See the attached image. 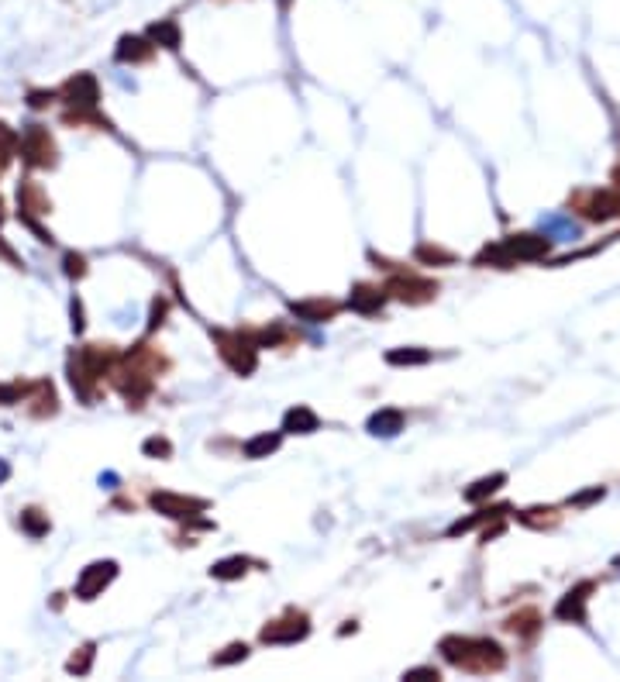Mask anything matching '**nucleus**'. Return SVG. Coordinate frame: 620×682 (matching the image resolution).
<instances>
[{"instance_id": "1", "label": "nucleus", "mask_w": 620, "mask_h": 682, "mask_svg": "<svg viewBox=\"0 0 620 682\" xmlns=\"http://www.w3.org/2000/svg\"><path fill=\"white\" fill-rule=\"evenodd\" d=\"M441 655L459 665L465 672H500L507 665V651L496 645L493 638H445L441 641Z\"/></svg>"}, {"instance_id": "2", "label": "nucleus", "mask_w": 620, "mask_h": 682, "mask_svg": "<svg viewBox=\"0 0 620 682\" xmlns=\"http://www.w3.org/2000/svg\"><path fill=\"white\" fill-rule=\"evenodd\" d=\"M552 252V242L548 235H510L507 242L500 245H486L479 255H476V266H496V269H510L517 262H538Z\"/></svg>"}, {"instance_id": "3", "label": "nucleus", "mask_w": 620, "mask_h": 682, "mask_svg": "<svg viewBox=\"0 0 620 682\" xmlns=\"http://www.w3.org/2000/svg\"><path fill=\"white\" fill-rule=\"evenodd\" d=\"M217 341H221V355H224V362L238 372V376H248V372L255 369V348H259V345L248 338V335H242V331L224 335V331H221Z\"/></svg>"}, {"instance_id": "4", "label": "nucleus", "mask_w": 620, "mask_h": 682, "mask_svg": "<svg viewBox=\"0 0 620 682\" xmlns=\"http://www.w3.org/2000/svg\"><path fill=\"white\" fill-rule=\"evenodd\" d=\"M576 207H579L583 217H589V221H610V217H620V186L579 193V197H576Z\"/></svg>"}, {"instance_id": "5", "label": "nucleus", "mask_w": 620, "mask_h": 682, "mask_svg": "<svg viewBox=\"0 0 620 682\" xmlns=\"http://www.w3.org/2000/svg\"><path fill=\"white\" fill-rule=\"evenodd\" d=\"M310 634V620L307 614H297L290 610L286 617L273 620L269 627H262V641L266 645H293V641H304Z\"/></svg>"}, {"instance_id": "6", "label": "nucleus", "mask_w": 620, "mask_h": 682, "mask_svg": "<svg viewBox=\"0 0 620 682\" xmlns=\"http://www.w3.org/2000/svg\"><path fill=\"white\" fill-rule=\"evenodd\" d=\"M114 576H118V562H93L76 579V596L80 600H97L104 589L114 583Z\"/></svg>"}, {"instance_id": "7", "label": "nucleus", "mask_w": 620, "mask_h": 682, "mask_svg": "<svg viewBox=\"0 0 620 682\" xmlns=\"http://www.w3.org/2000/svg\"><path fill=\"white\" fill-rule=\"evenodd\" d=\"M434 293H438V283L414 276V273L410 276H393L390 286H386V297H397V300H407V304H424Z\"/></svg>"}, {"instance_id": "8", "label": "nucleus", "mask_w": 620, "mask_h": 682, "mask_svg": "<svg viewBox=\"0 0 620 682\" xmlns=\"http://www.w3.org/2000/svg\"><path fill=\"white\" fill-rule=\"evenodd\" d=\"M21 155H25L28 166H52L56 145H52V138H49V131L42 124H31L21 135Z\"/></svg>"}, {"instance_id": "9", "label": "nucleus", "mask_w": 620, "mask_h": 682, "mask_svg": "<svg viewBox=\"0 0 620 682\" xmlns=\"http://www.w3.org/2000/svg\"><path fill=\"white\" fill-rule=\"evenodd\" d=\"M596 589V583H579V586H572L562 600H558L555 607V617L565 620V624H586V607H589V593Z\"/></svg>"}, {"instance_id": "10", "label": "nucleus", "mask_w": 620, "mask_h": 682, "mask_svg": "<svg viewBox=\"0 0 620 682\" xmlns=\"http://www.w3.org/2000/svg\"><path fill=\"white\" fill-rule=\"evenodd\" d=\"M62 97H66L69 107H76V118H83L87 111L97 107V97H100V93H97V80H93L90 73H80V76H73V80L66 83Z\"/></svg>"}, {"instance_id": "11", "label": "nucleus", "mask_w": 620, "mask_h": 682, "mask_svg": "<svg viewBox=\"0 0 620 682\" xmlns=\"http://www.w3.org/2000/svg\"><path fill=\"white\" fill-rule=\"evenodd\" d=\"M152 507L159 514H166V517H197L200 510H207V503L204 500H186V496H173V493H155L152 496Z\"/></svg>"}, {"instance_id": "12", "label": "nucleus", "mask_w": 620, "mask_h": 682, "mask_svg": "<svg viewBox=\"0 0 620 682\" xmlns=\"http://www.w3.org/2000/svg\"><path fill=\"white\" fill-rule=\"evenodd\" d=\"M386 304V290H376V286H366V283H359L355 290H352V297H348V307L355 310V314H379Z\"/></svg>"}, {"instance_id": "13", "label": "nucleus", "mask_w": 620, "mask_h": 682, "mask_svg": "<svg viewBox=\"0 0 620 682\" xmlns=\"http://www.w3.org/2000/svg\"><path fill=\"white\" fill-rule=\"evenodd\" d=\"M510 514V507L507 503H496V507H486V510H479L476 517H465V521H455V524L448 527V538H459L465 531H472V527L486 524V521H503Z\"/></svg>"}, {"instance_id": "14", "label": "nucleus", "mask_w": 620, "mask_h": 682, "mask_svg": "<svg viewBox=\"0 0 620 682\" xmlns=\"http://www.w3.org/2000/svg\"><path fill=\"white\" fill-rule=\"evenodd\" d=\"M155 45L149 38H138V35H124L121 45H118V62H145L152 59Z\"/></svg>"}, {"instance_id": "15", "label": "nucleus", "mask_w": 620, "mask_h": 682, "mask_svg": "<svg viewBox=\"0 0 620 682\" xmlns=\"http://www.w3.org/2000/svg\"><path fill=\"white\" fill-rule=\"evenodd\" d=\"M283 431H290V434L317 431V414H314L310 407H293V410H286V417H283Z\"/></svg>"}, {"instance_id": "16", "label": "nucleus", "mask_w": 620, "mask_h": 682, "mask_svg": "<svg viewBox=\"0 0 620 682\" xmlns=\"http://www.w3.org/2000/svg\"><path fill=\"white\" fill-rule=\"evenodd\" d=\"M293 314L310 321V324H321V321H331L338 314V304H331V300H304V304H293Z\"/></svg>"}, {"instance_id": "17", "label": "nucleus", "mask_w": 620, "mask_h": 682, "mask_svg": "<svg viewBox=\"0 0 620 682\" xmlns=\"http://www.w3.org/2000/svg\"><path fill=\"white\" fill-rule=\"evenodd\" d=\"M369 431L376 438H393V434L403 431V414L400 410H379L369 417Z\"/></svg>"}, {"instance_id": "18", "label": "nucleus", "mask_w": 620, "mask_h": 682, "mask_svg": "<svg viewBox=\"0 0 620 682\" xmlns=\"http://www.w3.org/2000/svg\"><path fill=\"white\" fill-rule=\"evenodd\" d=\"M507 486V472H493V476H483V479H476L469 490H465V500L469 503H479V500H486V496H493L496 490H503Z\"/></svg>"}, {"instance_id": "19", "label": "nucleus", "mask_w": 620, "mask_h": 682, "mask_svg": "<svg viewBox=\"0 0 620 682\" xmlns=\"http://www.w3.org/2000/svg\"><path fill=\"white\" fill-rule=\"evenodd\" d=\"M517 521L524 527H555L558 524V510L555 507H527L517 514Z\"/></svg>"}, {"instance_id": "20", "label": "nucleus", "mask_w": 620, "mask_h": 682, "mask_svg": "<svg viewBox=\"0 0 620 682\" xmlns=\"http://www.w3.org/2000/svg\"><path fill=\"white\" fill-rule=\"evenodd\" d=\"M386 362L390 366H424V362H431V352L428 348H393L386 355Z\"/></svg>"}, {"instance_id": "21", "label": "nucleus", "mask_w": 620, "mask_h": 682, "mask_svg": "<svg viewBox=\"0 0 620 682\" xmlns=\"http://www.w3.org/2000/svg\"><path fill=\"white\" fill-rule=\"evenodd\" d=\"M149 38H152L155 45H162V49H180V28L173 25V21H159L149 28Z\"/></svg>"}, {"instance_id": "22", "label": "nucleus", "mask_w": 620, "mask_h": 682, "mask_svg": "<svg viewBox=\"0 0 620 682\" xmlns=\"http://www.w3.org/2000/svg\"><path fill=\"white\" fill-rule=\"evenodd\" d=\"M245 572H248V558H238V555L224 558V562H217L214 569H211V576H214V579H224V583H228V579H238V576H245Z\"/></svg>"}, {"instance_id": "23", "label": "nucleus", "mask_w": 620, "mask_h": 682, "mask_svg": "<svg viewBox=\"0 0 620 682\" xmlns=\"http://www.w3.org/2000/svg\"><path fill=\"white\" fill-rule=\"evenodd\" d=\"M279 448V434H259V438H252L245 445V455L248 459H266V455H273Z\"/></svg>"}, {"instance_id": "24", "label": "nucleus", "mask_w": 620, "mask_h": 682, "mask_svg": "<svg viewBox=\"0 0 620 682\" xmlns=\"http://www.w3.org/2000/svg\"><path fill=\"white\" fill-rule=\"evenodd\" d=\"M538 624H541L538 610H521V614H514V617L507 620V627H510L514 634H534V631H538Z\"/></svg>"}, {"instance_id": "25", "label": "nucleus", "mask_w": 620, "mask_h": 682, "mask_svg": "<svg viewBox=\"0 0 620 682\" xmlns=\"http://www.w3.org/2000/svg\"><path fill=\"white\" fill-rule=\"evenodd\" d=\"M21 527L31 538H42V534H49V517H42V510H25L21 514Z\"/></svg>"}, {"instance_id": "26", "label": "nucleus", "mask_w": 620, "mask_h": 682, "mask_svg": "<svg viewBox=\"0 0 620 682\" xmlns=\"http://www.w3.org/2000/svg\"><path fill=\"white\" fill-rule=\"evenodd\" d=\"M417 259H421V262H445V266H448V262H455V255H452V252H445V248H434V245H421V248H417Z\"/></svg>"}, {"instance_id": "27", "label": "nucleus", "mask_w": 620, "mask_h": 682, "mask_svg": "<svg viewBox=\"0 0 620 682\" xmlns=\"http://www.w3.org/2000/svg\"><path fill=\"white\" fill-rule=\"evenodd\" d=\"M90 662H93V645H87V648H80V658H76V655L69 658V665H66V669H69V672H76V676H83V672L90 669Z\"/></svg>"}, {"instance_id": "28", "label": "nucleus", "mask_w": 620, "mask_h": 682, "mask_svg": "<svg viewBox=\"0 0 620 682\" xmlns=\"http://www.w3.org/2000/svg\"><path fill=\"white\" fill-rule=\"evenodd\" d=\"M248 655L245 645H228L224 648V655H214V665H231V662H242Z\"/></svg>"}, {"instance_id": "29", "label": "nucleus", "mask_w": 620, "mask_h": 682, "mask_svg": "<svg viewBox=\"0 0 620 682\" xmlns=\"http://www.w3.org/2000/svg\"><path fill=\"white\" fill-rule=\"evenodd\" d=\"M403 679H407V682H434V679H441V676H438V669L424 665V669H410Z\"/></svg>"}, {"instance_id": "30", "label": "nucleus", "mask_w": 620, "mask_h": 682, "mask_svg": "<svg viewBox=\"0 0 620 682\" xmlns=\"http://www.w3.org/2000/svg\"><path fill=\"white\" fill-rule=\"evenodd\" d=\"M169 452H173V445H169L166 438H149V441H145V455H162V459H166Z\"/></svg>"}, {"instance_id": "31", "label": "nucleus", "mask_w": 620, "mask_h": 682, "mask_svg": "<svg viewBox=\"0 0 620 682\" xmlns=\"http://www.w3.org/2000/svg\"><path fill=\"white\" fill-rule=\"evenodd\" d=\"M603 493H607L603 486H593V490H586V493L572 496L569 503H572V507H586V503H593V500H603Z\"/></svg>"}, {"instance_id": "32", "label": "nucleus", "mask_w": 620, "mask_h": 682, "mask_svg": "<svg viewBox=\"0 0 620 682\" xmlns=\"http://www.w3.org/2000/svg\"><path fill=\"white\" fill-rule=\"evenodd\" d=\"M66 273H69V276H83V273H87L83 259H80V255H66Z\"/></svg>"}, {"instance_id": "33", "label": "nucleus", "mask_w": 620, "mask_h": 682, "mask_svg": "<svg viewBox=\"0 0 620 682\" xmlns=\"http://www.w3.org/2000/svg\"><path fill=\"white\" fill-rule=\"evenodd\" d=\"M21 393H25V390H18V386H0V403H18Z\"/></svg>"}, {"instance_id": "34", "label": "nucleus", "mask_w": 620, "mask_h": 682, "mask_svg": "<svg viewBox=\"0 0 620 682\" xmlns=\"http://www.w3.org/2000/svg\"><path fill=\"white\" fill-rule=\"evenodd\" d=\"M73 328H76V331H83V307H80L76 300H73Z\"/></svg>"}, {"instance_id": "35", "label": "nucleus", "mask_w": 620, "mask_h": 682, "mask_svg": "<svg viewBox=\"0 0 620 682\" xmlns=\"http://www.w3.org/2000/svg\"><path fill=\"white\" fill-rule=\"evenodd\" d=\"M52 100V93H31V107H45Z\"/></svg>"}, {"instance_id": "36", "label": "nucleus", "mask_w": 620, "mask_h": 682, "mask_svg": "<svg viewBox=\"0 0 620 682\" xmlns=\"http://www.w3.org/2000/svg\"><path fill=\"white\" fill-rule=\"evenodd\" d=\"M7 476H11V465H7V462H4V459H0V483H4Z\"/></svg>"}, {"instance_id": "37", "label": "nucleus", "mask_w": 620, "mask_h": 682, "mask_svg": "<svg viewBox=\"0 0 620 682\" xmlns=\"http://www.w3.org/2000/svg\"><path fill=\"white\" fill-rule=\"evenodd\" d=\"M614 183L620 186V166H617V169H614Z\"/></svg>"}]
</instances>
